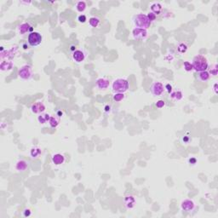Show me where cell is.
<instances>
[{"label":"cell","mask_w":218,"mask_h":218,"mask_svg":"<svg viewBox=\"0 0 218 218\" xmlns=\"http://www.w3.org/2000/svg\"><path fill=\"white\" fill-rule=\"evenodd\" d=\"M192 65L193 70H195L198 72L207 71L208 67H209L208 60L205 56H200V55L194 56V58L192 59Z\"/></svg>","instance_id":"1"},{"label":"cell","mask_w":218,"mask_h":218,"mask_svg":"<svg viewBox=\"0 0 218 218\" xmlns=\"http://www.w3.org/2000/svg\"><path fill=\"white\" fill-rule=\"evenodd\" d=\"M133 24L135 27L142 28V29H148L149 26H151V21L148 19V15L144 14H138L133 16Z\"/></svg>","instance_id":"2"},{"label":"cell","mask_w":218,"mask_h":218,"mask_svg":"<svg viewBox=\"0 0 218 218\" xmlns=\"http://www.w3.org/2000/svg\"><path fill=\"white\" fill-rule=\"evenodd\" d=\"M113 90L115 93H124L129 89V82L125 78H117L113 83Z\"/></svg>","instance_id":"3"},{"label":"cell","mask_w":218,"mask_h":218,"mask_svg":"<svg viewBox=\"0 0 218 218\" xmlns=\"http://www.w3.org/2000/svg\"><path fill=\"white\" fill-rule=\"evenodd\" d=\"M43 41V36L41 33L38 32H32L29 33L27 37V42L32 47H36L39 46Z\"/></svg>","instance_id":"4"},{"label":"cell","mask_w":218,"mask_h":218,"mask_svg":"<svg viewBox=\"0 0 218 218\" xmlns=\"http://www.w3.org/2000/svg\"><path fill=\"white\" fill-rule=\"evenodd\" d=\"M19 77L23 79V80H30L33 76V72H32V68L30 65H24L22 66L19 70V73H18Z\"/></svg>","instance_id":"5"},{"label":"cell","mask_w":218,"mask_h":218,"mask_svg":"<svg viewBox=\"0 0 218 218\" xmlns=\"http://www.w3.org/2000/svg\"><path fill=\"white\" fill-rule=\"evenodd\" d=\"M150 92L154 96H163L165 92V86L160 82H154L150 87Z\"/></svg>","instance_id":"6"},{"label":"cell","mask_w":218,"mask_h":218,"mask_svg":"<svg viewBox=\"0 0 218 218\" xmlns=\"http://www.w3.org/2000/svg\"><path fill=\"white\" fill-rule=\"evenodd\" d=\"M132 37L137 40H144L148 37V31L146 29L135 27L132 30Z\"/></svg>","instance_id":"7"},{"label":"cell","mask_w":218,"mask_h":218,"mask_svg":"<svg viewBox=\"0 0 218 218\" xmlns=\"http://www.w3.org/2000/svg\"><path fill=\"white\" fill-rule=\"evenodd\" d=\"M195 203L191 199H185L181 203V208L183 211L192 212L195 210Z\"/></svg>","instance_id":"8"},{"label":"cell","mask_w":218,"mask_h":218,"mask_svg":"<svg viewBox=\"0 0 218 218\" xmlns=\"http://www.w3.org/2000/svg\"><path fill=\"white\" fill-rule=\"evenodd\" d=\"M45 105L42 102H37L32 104L31 107V111L35 114H41L45 111Z\"/></svg>","instance_id":"9"},{"label":"cell","mask_w":218,"mask_h":218,"mask_svg":"<svg viewBox=\"0 0 218 218\" xmlns=\"http://www.w3.org/2000/svg\"><path fill=\"white\" fill-rule=\"evenodd\" d=\"M32 26H31V24L27 23V22H24L22 24H20L18 26V32H19L20 35H25L28 32H32Z\"/></svg>","instance_id":"10"},{"label":"cell","mask_w":218,"mask_h":218,"mask_svg":"<svg viewBox=\"0 0 218 218\" xmlns=\"http://www.w3.org/2000/svg\"><path fill=\"white\" fill-rule=\"evenodd\" d=\"M96 86L101 90H107L109 87V80L104 78H100L96 80Z\"/></svg>","instance_id":"11"},{"label":"cell","mask_w":218,"mask_h":218,"mask_svg":"<svg viewBox=\"0 0 218 218\" xmlns=\"http://www.w3.org/2000/svg\"><path fill=\"white\" fill-rule=\"evenodd\" d=\"M72 59L75 62L77 63H81L83 62L85 59V54L84 52L80 50H77L72 53Z\"/></svg>","instance_id":"12"},{"label":"cell","mask_w":218,"mask_h":218,"mask_svg":"<svg viewBox=\"0 0 218 218\" xmlns=\"http://www.w3.org/2000/svg\"><path fill=\"white\" fill-rule=\"evenodd\" d=\"M124 205L126 206V208L128 209H131L133 208L135 205V199L134 196L132 195H126L124 197Z\"/></svg>","instance_id":"13"},{"label":"cell","mask_w":218,"mask_h":218,"mask_svg":"<svg viewBox=\"0 0 218 218\" xmlns=\"http://www.w3.org/2000/svg\"><path fill=\"white\" fill-rule=\"evenodd\" d=\"M28 168V164L27 162L23 159H20L16 162V165H15V170L19 172H23L26 170V169Z\"/></svg>","instance_id":"14"},{"label":"cell","mask_w":218,"mask_h":218,"mask_svg":"<svg viewBox=\"0 0 218 218\" xmlns=\"http://www.w3.org/2000/svg\"><path fill=\"white\" fill-rule=\"evenodd\" d=\"M17 47H13L11 48L10 50H7L5 53L7 55H1V59L2 61H4V58H7V59H12V58L15 57V54L17 53Z\"/></svg>","instance_id":"15"},{"label":"cell","mask_w":218,"mask_h":218,"mask_svg":"<svg viewBox=\"0 0 218 218\" xmlns=\"http://www.w3.org/2000/svg\"><path fill=\"white\" fill-rule=\"evenodd\" d=\"M65 161V157L61 154H56L52 156V162L56 165H60L63 164Z\"/></svg>","instance_id":"16"},{"label":"cell","mask_w":218,"mask_h":218,"mask_svg":"<svg viewBox=\"0 0 218 218\" xmlns=\"http://www.w3.org/2000/svg\"><path fill=\"white\" fill-rule=\"evenodd\" d=\"M13 66L14 63L11 61H2V62L0 64V69H1V71L11 70Z\"/></svg>","instance_id":"17"},{"label":"cell","mask_w":218,"mask_h":218,"mask_svg":"<svg viewBox=\"0 0 218 218\" xmlns=\"http://www.w3.org/2000/svg\"><path fill=\"white\" fill-rule=\"evenodd\" d=\"M211 78V74L208 71L200 72L198 74V79L201 82H207Z\"/></svg>","instance_id":"18"},{"label":"cell","mask_w":218,"mask_h":218,"mask_svg":"<svg viewBox=\"0 0 218 218\" xmlns=\"http://www.w3.org/2000/svg\"><path fill=\"white\" fill-rule=\"evenodd\" d=\"M170 98L174 101H181L183 98V93L181 90H176L170 93Z\"/></svg>","instance_id":"19"},{"label":"cell","mask_w":218,"mask_h":218,"mask_svg":"<svg viewBox=\"0 0 218 218\" xmlns=\"http://www.w3.org/2000/svg\"><path fill=\"white\" fill-rule=\"evenodd\" d=\"M50 117H51V116L50 115L49 113H41V114L38 117V120H39V122L40 123V124H45L46 123H49Z\"/></svg>","instance_id":"20"},{"label":"cell","mask_w":218,"mask_h":218,"mask_svg":"<svg viewBox=\"0 0 218 218\" xmlns=\"http://www.w3.org/2000/svg\"><path fill=\"white\" fill-rule=\"evenodd\" d=\"M163 8H162V5L159 3H154L151 5V10L152 12L155 15H159L162 11Z\"/></svg>","instance_id":"21"},{"label":"cell","mask_w":218,"mask_h":218,"mask_svg":"<svg viewBox=\"0 0 218 218\" xmlns=\"http://www.w3.org/2000/svg\"><path fill=\"white\" fill-rule=\"evenodd\" d=\"M76 10H77L78 12H80V13H83V11L86 10V3L84 2V1H79V2H78L77 4H76Z\"/></svg>","instance_id":"22"},{"label":"cell","mask_w":218,"mask_h":218,"mask_svg":"<svg viewBox=\"0 0 218 218\" xmlns=\"http://www.w3.org/2000/svg\"><path fill=\"white\" fill-rule=\"evenodd\" d=\"M100 22H101V20L96 16H92L89 19V24L92 27H97L100 25Z\"/></svg>","instance_id":"23"},{"label":"cell","mask_w":218,"mask_h":218,"mask_svg":"<svg viewBox=\"0 0 218 218\" xmlns=\"http://www.w3.org/2000/svg\"><path fill=\"white\" fill-rule=\"evenodd\" d=\"M59 123H60V120H59V119H58L57 117H56V116H55V117H54V116H51L50 119V121H49V124H50V126L51 128L55 129L57 127Z\"/></svg>","instance_id":"24"},{"label":"cell","mask_w":218,"mask_h":218,"mask_svg":"<svg viewBox=\"0 0 218 218\" xmlns=\"http://www.w3.org/2000/svg\"><path fill=\"white\" fill-rule=\"evenodd\" d=\"M41 153H42V151L39 148H32L31 149V153L30 154H31L32 159H37L41 155Z\"/></svg>","instance_id":"25"},{"label":"cell","mask_w":218,"mask_h":218,"mask_svg":"<svg viewBox=\"0 0 218 218\" xmlns=\"http://www.w3.org/2000/svg\"><path fill=\"white\" fill-rule=\"evenodd\" d=\"M113 99L116 102H119L124 99V93H115L113 96Z\"/></svg>","instance_id":"26"},{"label":"cell","mask_w":218,"mask_h":218,"mask_svg":"<svg viewBox=\"0 0 218 218\" xmlns=\"http://www.w3.org/2000/svg\"><path fill=\"white\" fill-rule=\"evenodd\" d=\"M177 50L180 53H185L187 50V45L186 44H184V43H181L177 46Z\"/></svg>","instance_id":"27"},{"label":"cell","mask_w":218,"mask_h":218,"mask_svg":"<svg viewBox=\"0 0 218 218\" xmlns=\"http://www.w3.org/2000/svg\"><path fill=\"white\" fill-rule=\"evenodd\" d=\"M217 65H212L211 67V70H210V74H211L212 76H214V77L217 76Z\"/></svg>","instance_id":"28"},{"label":"cell","mask_w":218,"mask_h":218,"mask_svg":"<svg viewBox=\"0 0 218 218\" xmlns=\"http://www.w3.org/2000/svg\"><path fill=\"white\" fill-rule=\"evenodd\" d=\"M184 69L187 71V72H191L192 70H193V68H192V65L191 62H189V61H185L184 62Z\"/></svg>","instance_id":"29"},{"label":"cell","mask_w":218,"mask_h":218,"mask_svg":"<svg viewBox=\"0 0 218 218\" xmlns=\"http://www.w3.org/2000/svg\"><path fill=\"white\" fill-rule=\"evenodd\" d=\"M165 106V102L163 101V100H159V101H158V102H156V107H157L158 108H164Z\"/></svg>","instance_id":"30"},{"label":"cell","mask_w":218,"mask_h":218,"mask_svg":"<svg viewBox=\"0 0 218 218\" xmlns=\"http://www.w3.org/2000/svg\"><path fill=\"white\" fill-rule=\"evenodd\" d=\"M147 15H148V19H149V20H150L151 22L155 20V19H156V15L153 13V12H149Z\"/></svg>","instance_id":"31"},{"label":"cell","mask_w":218,"mask_h":218,"mask_svg":"<svg viewBox=\"0 0 218 218\" xmlns=\"http://www.w3.org/2000/svg\"><path fill=\"white\" fill-rule=\"evenodd\" d=\"M78 20L80 23H84V22L87 20V19H86V16H85L84 15H80L78 17Z\"/></svg>","instance_id":"32"},{"label":"cell","mask_w":218,"mask_h":218,"mask_svg":"<svg viewBox=\"0 0 218 218\" xmlns=\"http://www.w3.org/2000/svg\"><path fill=\"white\" fill-rule=\"evenodd\" d=\"M181 141H182V143H183V144H187V143L190 141V138H189V136H187V135H184V136H182V138H181Z\"/></svg>","instance_id":"33"},{"label":"cell","mask_w":218,"mask_h":218,"mask_svg":"<svg viewBox=\"0 0 218 218\" xmlns=\"http://www.w3.org/2000/svg\"><path fill=\"white\" fill-rule=\"evenodd\" d=\"M165 90H166L168 93H170H170L172 92V86H171L170 83H167L166 85L165 86Z\"/></svg>","instance_id":"34"},{"label":"cell","mask_w":218,"mask_h":218,"mask_svg":"<svg viewBox=\"0 0 218 218\" xmlns=\"http://www.w3.org/2000/svg\"><path fill=\"white\" fill-rule=\"evenodd\" d=\"M31 214H32V212H31V211H30L29 209H26V210L23 211V216H24L25 217H30V216H31Z\"/></svg>","instance_id":"35"},{"label":"cell","mask_w":218,"mask_h":218,"mask_svg":"<svg viewBox=\"0 0 218 218\" xmlns=\"http://www.w3.org/2000/svg\"><path fill=\"white\" fill-rule=\"evenodd\" d=\"M213 90L215 92V94H217V83H216L214 84V87H213Z\"/></svg>","instance_id":"36"},{"label":"cell","mask_w":218,"mask_h":218,"mask_svg":"<svg viewBox=\"0 0 218 218\" xmlns=\"http://www.w3.org/2000/svg\"><path fill=\"white\" fill-rule=\"evenodd\" d=\"M110 108H110L109 106H106V107H105V112H107V113L109 112V111H110Z\"/></svg>","instance_id":"37"}]
</instances>
